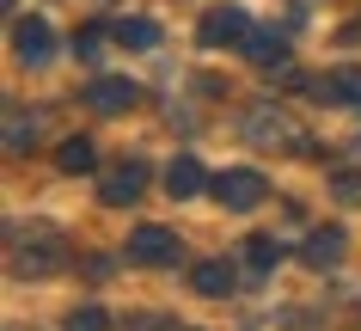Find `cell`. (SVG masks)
<instances>
[{"label":"cell","mask_w":361,"mask_h":331,"mask_svg":"<svg viewBox=\"0 0 361 331\" xmlns=\"http://www.w3.org/2000/svg\"><path fill=\"white\" fill-rule=\"evenodd\" d=\"M68 264V246H61L56 227H19L13 234V276H56Z\"/></svg>","instance_id":"cell-1"},{"label":"cell","mask_w":361,"mask_h":331,"mask_svg":"<svg viewBox=\"0 0 361 331\" xmlns=\"http://www.w3.org/2000/svg\"><path fill=\"white\" fill-rule=\"evenodd\" d=\"M196 31H202V43H209V49H245L257 25H251L239 6H214V13H202V25H196Z\"/></svg>","instance_id":"cell-2"},{"label":"cell","mask_w":361,"mask_h":331,"mask_svg":"<svg viewBox=\"0 0 361 331\" xmlns=\"http://www.w3.org/2000/svg\"><path fill=\"white\" fill-rule=\"evenodd\" d=\"M13 56H19L25 68H49V56H56V31H49V19H37V13L13 19Z\"/></svg>","instance_id":"cell-3"},{"label":"cell","mask_w":361,"mask_h":331,"mask_svg":"<svg viewBox=\"0 0 361 331\" xmlns=\"http://www.w3.org/2000/svg\"><path fill=\"white\" fill-rule=\"evenodd\" d=\"M135 98H141V86L135 80H116V74H98L86 86V104H92L98 117H123V111H135Z\"/></svg>","instance_id":"cell-4"},{"label":"cell","mask_w":361,"mask_h":331,"mask_svg":"<svg viewBox=\"0 0 361 331\" xmlns=\"http://www.w3.org/2000/svg\"><path fill=\"white\" fill-rule=\"evenodd\" d=\"M214 196H221L227 209H257V203H264V172H251V166H227V172L214 178Z\"/></svg>","instance_id":"cell-5"},{"label":"cell","mask_w":361,"mask_h":331,"mask_svg":"<svg viewBox=\"0 0 361 331\" xmlns=\"http://www.w3.org/2000/svg\"><path fill=\"white\" fill-rule=\"evenodd\" d=\"M245 141H257V148H294V123L276 104H251L245 111Z\"/></svg>","instance_id":"cell-6"},{"label":"cell","mask_w":361,"mask_h":331,"mask_svg":"<svg viewBox=\"0 0 361 331\" xmlns=\"http://www.w3.org/2000/svg\"><path fill=\"white\" fill-rule=\"evenodd\" d=\"M178 258V234L166 227H135L129 234V264H171Z\"/></svg>","instance_id":"cell-7"},{"label":"cell","mask_w":361,"mask_h":331,"mask_svg":"<svg viewBox=\"0 0 361 331\" xmlns=\"http://www.w3.org/2000/svg\"><path fill=\"white\" fill-rule=\"evenodd\" d=\"M141 191H147V166H141V160H123V166H116V172L104 178V203H111V209L135 203Z\"/></svg>","instance_id":"cell-8"},{"label":"cell","mask_w":361,"mask_h":331,"mask_svg":"<svg viewBox=\"0 0 361 331\" xmlns=\"http://www.w3.org/2000/svg\"><path fill=\"white\" fill-rule=\"evenodd\" d=\"M343 252H349V239H343V227H319V234L306 239V264L312 270H324V264H343Z\"/></svg>","instance_id":"cell-9"},{"label":"cell","mask_w":361,"mask_h":331,"mask_svg":"<svg viewBox=\"0 0 361 331\" xmlns=\"http://www.w3.org/2000/svg\"><path fill=\"white\" fill-rule=\"evenodd\" d=\"M196 289L202 294H214V301H221V294H233L239 289V270H233V264H221V258H209V264H196V276H190Z\"/></svg>","instance_id":"cell-10"},{"label":"cell","mask_w":361,"mask_h":331,"mask_svg":"<svg viewBox=\"0 0 361 331\" xmlns=\"http://www.w3.org/2000/svg\"><path fill=\"white\" fill-rule=\"evenodd\" d=\"M166 191L178 196V203H184V196H196V191H202V166H196L190 154H178V160L166 166Z\"/></svg>","instance_id":"cell-11"},{"label":"cell","mask_w":361,"mask_h":331,"mask_svg":"<svg viewBox=\"0 0 361 331\" xmlns=\"http://www.w3.org/2000/svg\"><path fill=\"white\" fill-rule=\"evenodd\" d=\"M111 37L123 43V49H153V43H159V25L135 13V19H116V25H111Z\"/></svg>","instance_id":"cell-12"},{"label":"cell","mask_w":361,"mask_h":331,"mask_svg":"<svg viewBox=\"0 0 361 331\" xmlns=\"http://www.w3.org/2000/svg\"><path fill=\"white\" fill-rule=\"evenodd\" d=\"M245 56L257 61V68H276V61H288V37H282V31H251Z\"/></svg>","instance_id":"cell-13"},{"label":"cell","mask_w":361,"mask_h":331,"mask_svg":"<svg viewBox=\"0 0 361 331\" xmlns=\"http://www.w3.org/2000/svg\"><path fill=\"white\" fill-rule=\"evenodd\" d=\"M37 129H43V117H25L19 104L6 111V148H13V154H25V148H37Z\"/></svg>","instance_id":"cell-14"},{"label":"cell","mask_w":361,"mask_h":331,"mask_svg":"<svg viewBox=\"0 0 361 331\" xmlns=\"http://www.w3.org/2000/svg\"><path fill=\"white\" fill-rule=\"evenodd\" d=\"M56 166H61V172H92V166H98V154H92V141H86V136H74V141H61V148H56Z\"/></svg>","instance_id":"cell-15"},{"label":"cell","mask_w":361,"mask_h":331,"mask_svg":"<svg viewBox=\"0 0 361 331\" xmlns=\"http://www.w3.org/2000/svg\"><path fill=\"white\" fill-rule=\"evenodd\" d=\"M245 264H251V270H276V264H282V246H276V239H264V234H257V239H251V246H245Z\"/></svg>","instance_id":"cell-16"},{"label":"cell","mask_w":361,"mask_h":331,"mask_svg":"<svg viewBox=\"0 0 361 331\" xmlns=\"http://www.w3.org/2000/svg\"><path fill=\"white\" fill-rule=\"evenodd\" d=\"M68 331H111V313L104 307H74L68 313Z\"/></svg>","instance_id":"cell-17"},{"label":"cell","mask_w":361,"mask_h":331,"mask_svg":"<svg viewBox=\"0 0 361 331\" xmlns=\"http://www.w3.org/2000/svg\"><path fill=\"white\" fill-rule=\"evenodd\" d=\"M331 98H343V104H361V74H355V68H343V74L331 80Z\"/></svg>","instance_id":"cell-18"},{"label":"cell","mask_w":361,"mask_h":331,"mask_svg":"<svg viewBox=\"0 0 361 331\" xmlns=\"http://www.w3.org/2000/svg\"><path fill=\"white\" fill-rule=\"evenodd\" d=\"M331 191H337L343 203H361V172H355V166H343V172L331 178Z\"/></svg>","instance_id":"cell-19"},{"label":"cell","mask_w":361,"mask_h":331,"mask_svg":"<svg viewBox=\"0 0 361 331\" xmlns=\"http://www.w3.org/2000/svg\"><path fill=\"white\" fill-rule=\"evenodd\" d=\"M104 37H111L104 25H86V31H80V37H74V49H80V56H86V61H92L98 49H104Z\"/></svg>","instance_id":"cell-20"},{"label":"cell","mask_w":361,"mask_h":331,"mask_svg":"<svg viewBox=\"0 0 361 331\" xmlns=\"http://www.w3.org/2000/svg\"><path fill=\"white\" fill-rule=\"evenodd\" d=\"M129 331H171V325H166V319H153V313H141V319H135Z\"/></svg>","instance_id":"cell-21"},{"label":"cell","mask_w":361,"mask_h":331,"mask_svg":"<svg viewBox=\"0 0 361 331\" xmlns=\"http://www.w3.org/2000/svg\"><path fill=\"white\" fill-rule=\"evenodd\" d=\"M343 43H355V49H361V19H349V25H343Z\"/></svg>","instance_id":"cell-22"}]
</instances>
